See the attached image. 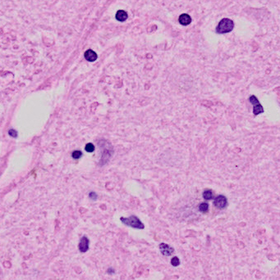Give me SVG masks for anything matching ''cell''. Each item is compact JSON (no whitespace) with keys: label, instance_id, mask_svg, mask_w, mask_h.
I'll return each mask as SVG.
<instances>
[{"label":"cell","instance_id":"cell-1","mask_svg":"<svg viewBox=\"0 0 280 280\" xmlns=\"http://www.w3.org/2000/svg\"><path fill=\"white\" fill-rule=\"evenodd\" d=\"M234 28V22L229 18H223L219 22L217 27L215 29L218 34H226L231 32Z\"/></svg>","mask_w":280,"mask_h":280},{"label":"cell","instance_id":"cell-2","mask_svg":"<svg viewBox=\"0 0 280 280\" xmlns=\"http://www.w3.org/2000/svg\"><path fill=\"white\" fill-rule=\"evenodd\" d=\"M120 220L123 224L131 227V228H136V229H144L145 228L144 224L142 223L140 219L136 217V215H131L130 217L127 218L121 217Z\"/></svg>","mask_w":280,"mask_h":280},{"label":"cell","instance_id":"cell-3","mask_svg":"<svg viewBox=\"0 0 280 280\" xmlns=\"http://www.w3.org/2000/svg\"><path fill=\"white\" fill-rule=\"evenodd\" d=\"M249 101H250V103L253 105V114L255 115V116H257V115L261 114V113H264V108H263L262 105L260 103V101L258 100V98H256V96H250Z\"/></svg>","mask_w":280,"mask_h":280},{"label":"cell","instance_id":"cell-4","mask_svg":"<svg viewBox=\"0 0 280 280\" xmlns=\"http://www.w3.org/2000/svg\"><path fill=\"white\" fill-rule=\"evenodd\" d=\"M228 205V199L224 195H219L214 200V206L219 210L224 209Z\"/></svg>","mask_w":280,"mask_h":280},{"label":"cell","instance_id":"cell-5","mask_svg":"<svg viewBox=\"0 0 280 280\" xmlns=\"http://www.w3.org/2000/svg\"><path fill=\"white\" fill-rule=\"evenodd\" d=\"M89 247H90V240L87 237L83 236L80 240L78 249L82 253H85L89 250Z\"/></svg>","mask_w":280,"mask_h":280},{"label":"cell","instance_id":"cell-6","mask_svg":"<svg viewBox=\"0 0 280 280\" xmlns=\"http://www.w3.org/2000/svg\"><path fill=\"white\" fill-rule=\"evenodd\" d=\"M159 251H160V252L163 254V256H171L172 254L174 252V249L172 247H170L169 245L166 244V243H160L159 246Z\"/></svg>","mask_w":280,"mask_h":280},{"label":"cell","instance_id":"cell-7","mask_svg":"<svg viewBox=\"0 0 280 280\" xmlns=\"http://www.w3.org/2000/svg\"><path fill=\"white\" fill-rule=\"evenodd\" d=\"M85 58L86 59L88 62H95L97 59V53L95 52V51H93L91 49H88L86 52H85Z\"/></svg>","mask_w":280,"mask_h":280},{"label":"cell","instance_id":"cell-8","mask_svg":"<svg viewBox=\"0 0 280 280\" xmlns=\"http://www.w3.org/2000/svg\"><path fill=\"white\" fill-rule=\"evenodd\" d=\"M179 23L182 25H188L191 24V17L188 14H182L181 16H179Z\"/></svg>","mask_w":280,"mask_h":280},{"label":"cell","instance_id":"cell-9","mask_svg":"<svg viewBox=\"0 0 280 280\" xmlns=\"http://www.w3.org/2000/svg\"><path fill=\"white\" fill-rule=\"evenodd\" d=\"M128 13H127L125 11H123V10H118V11L117 12V13H116V19H117L118 22H125L126 20L128 19Z\"/></svg>","mask_w":280,"mask_h":280},{"label":"cell","instance_id":"cell-10","mask_svg":"<svg viewBox=\"0 0 280 280\" xmlns=\"http://www.w3.org/2000/svg\"><path fill=\"white\" fill-rule=\"evenodd\" d=\"M202 197H203V198L205 200H211L214 197V194H213L212 190H210V189H206V190H205L202 193Z\"/></svg>","mask_w":280,"mask_h":280},{"label":"cell","instance_id":"cell-11","mask_svg":"<svg viewBox=\"0 0 280 280\" xmlns=\"http://www.w3.org/2000/svg\"><path fill=\"white\" fill-rule=\"evenodd\" d=\"M199 211L202 213H206L209 211V204L207 202H202L199 205Z\"/></svg>","mask_w":280,"mask_h":280},{"label":"cell","instance_id":"cell-12","mask_svg":"<svg viewBox=\"0 0 280 280\" xmlns=\"http://www.w3.org/2000/svg\"><path fill=\"white\" fill-rule=\"evenodd\" d=\"M82 157V152L81 151H78V150H76V151H74L72 153V157L75 159V160H77V159H80V158Z\"/></svg>","mask_w":280,"mask_h":280},{"label":"cell","instance_id":"cell-13","mask_svg":"<svg viewBox=\"0 0 280 280\" xmlns=\"http://www.w3.org/2000/svg\"><path fill=\"white\" fill-rule=\"evenodd\" d=\"M85 150H86L87 152H94V151H95V146H94V144L91 143H87L86 145V147H85Z\"/></svg>","mask_w":280,"mask_h":280},{"label":"cell","instance_id":"cell-14","mask_svg":"<svg viewBox=\"0 0 280 280\" xmlns=\"http://www.w3.org/2000/svg\"><path fill=\"white\" fill-rule=\"evenodd\" d=\"M171 265L174 267L178 266V265H180L179 259L177 258V256H174L173 258H172V260H171Z\"/></svg>","mask_w":280,"mask_h":280},{"label":"cell","instance_id":"cell-15","mask_svg":"<svg viewBox=\"0 0 280 280\" xmlns=\"http://www.w3.org/2000/svg\"><path fill=\"white\" fill-rule=\"evenodd\" d=\"M8 134H9V136L12 137V138H16L17 137V132L15 130H13V129H11V130H8Z\"/></svg>","mask_w":280,"mask_h":280},{"label":"cell","instance_id":"cell-16","mask_svg":"<svg viewBox=\"0 0 280 280\" xmlns=\"http://www.w3.org/2000/svg\"><path fill=\"white\" fill-rule=\"evenodd\" d=\"M89 197L92 200H96L97 199V194L95 192H90V194H89Z\"/></svg>","mask_w":280,"mask_h":280},{"label":"cell","instance_id":"cell-17","mask_svg":"<svg viewBox=\"0 0 280 280\" xmlns=\"http://www.w3.org/2000/svg\"><path fill=\"white\" fill-rule=\"evenodd\" d=\"M107 273H108L109 275H114V274L115 273V270L114 269H113V268H111V267H110V268H109V269H108V270H107Z\"/></svg>","mask_w":280,"mask_h":280}]
</instances>
